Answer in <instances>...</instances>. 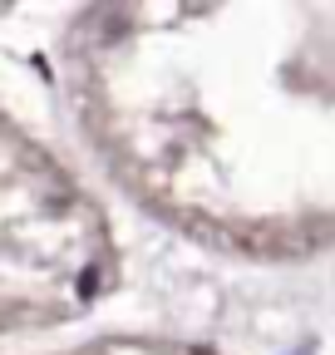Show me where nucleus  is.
Masks as SVG:
<instances>
[]
</instances>
